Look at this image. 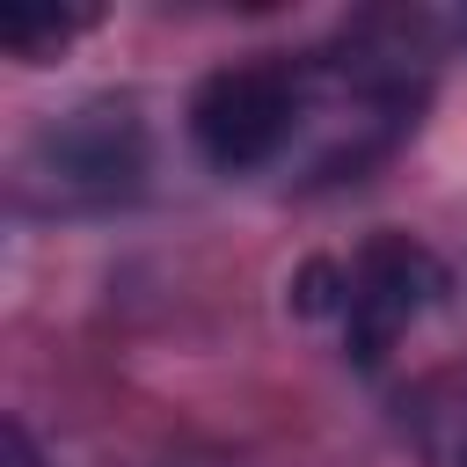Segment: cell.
<instances>
[{
    "label": "cell",
    "mask_w": 467,
    "mask_h": 467,
    "mask_svg": "<svg viewBox=\"0 0 467 467\" xmlns=\"http://www.w3.org/2000/svg\"><path fill=\"white\" fill-rule=\"evenodd\" d=\"M299 124H306V58H285V51L219 66L190 95V139L219 175H255L292 161Z\"/></svg>",
    "instance_id": "6da1fadb"
},
{
    "label": "cell",
    "mask_w": 467,
    "mask_h": 467,
    "mask_svg": "<svg viewBox=\"0 0 467 467\" xmlns=\"http://www.w3.org/2000/svg\"><path fill=\"white\" fill-rule=\"evenodd\" d=\"M0 467H44V460H36V445H29V431H22V423H7V431H0Z\"/></svg>",
    "instance_id": "8992f818"
},
{
    "label": "cell",
    "mask_w": 467,
    "mask_h": 467,
    "mask_svg": "<svg viewBox=\"0 0 467 467\" xmlns=\"http://www.w3.org/2000/svg\"><path fill=\"white\" fill-rule=\"evenodd\" d=\"M445 292V270L423 241L409 234H372L343 270H336V321L350 365H387V350L409 336V321Z\"/></svg>",
    "instance_id": "7a4b0ae2"
},
{
    "label": "cell",
    "mask_w": 467,
    "mask_h": 467,
    "mask_svg": "<svg viewBox=\"0 0 467 467\" xmlns=\"http://www.w3.org/2000/svg\"><path fill=\"white\" fill-rule=\"evenodd\" d=\"M80 22H88V15H58V7H7V15H0V44H7L15 58H44V51H58Z\"/></svg>",
    "instance_id": "277c9868"
},
{
    "label": "cell",
    "mask_w": 467,
    "mask_h": 467,
    "mask_svg": "<svg viewBox=\"0 0 467 467\" xmlns=\"http://www.w3.org/2000/svg\"><path fill=\"white\" fill-rule=\"evenodd\" d=\"M438 452H445V467H467V401L445 409V438H438Z\"/></svg>",
    "instance_id": "5b68a950"
},
{
    "label": "cell",
    "mask_w": 467,
    "mask_h": 467,
    "mask_svg": "<svg viewBox=\"0 0 467 467\" xmlns=\"http://www.w3.org/2000/svg\"><path fill=\"white\" fill-rule=\"evenodd\" d=\"M146 175V131L131 102H80L29 146V182H44L51 204H117Z\"/></svg>",
    "instance_id": "3957f363"
}]
</instances>
